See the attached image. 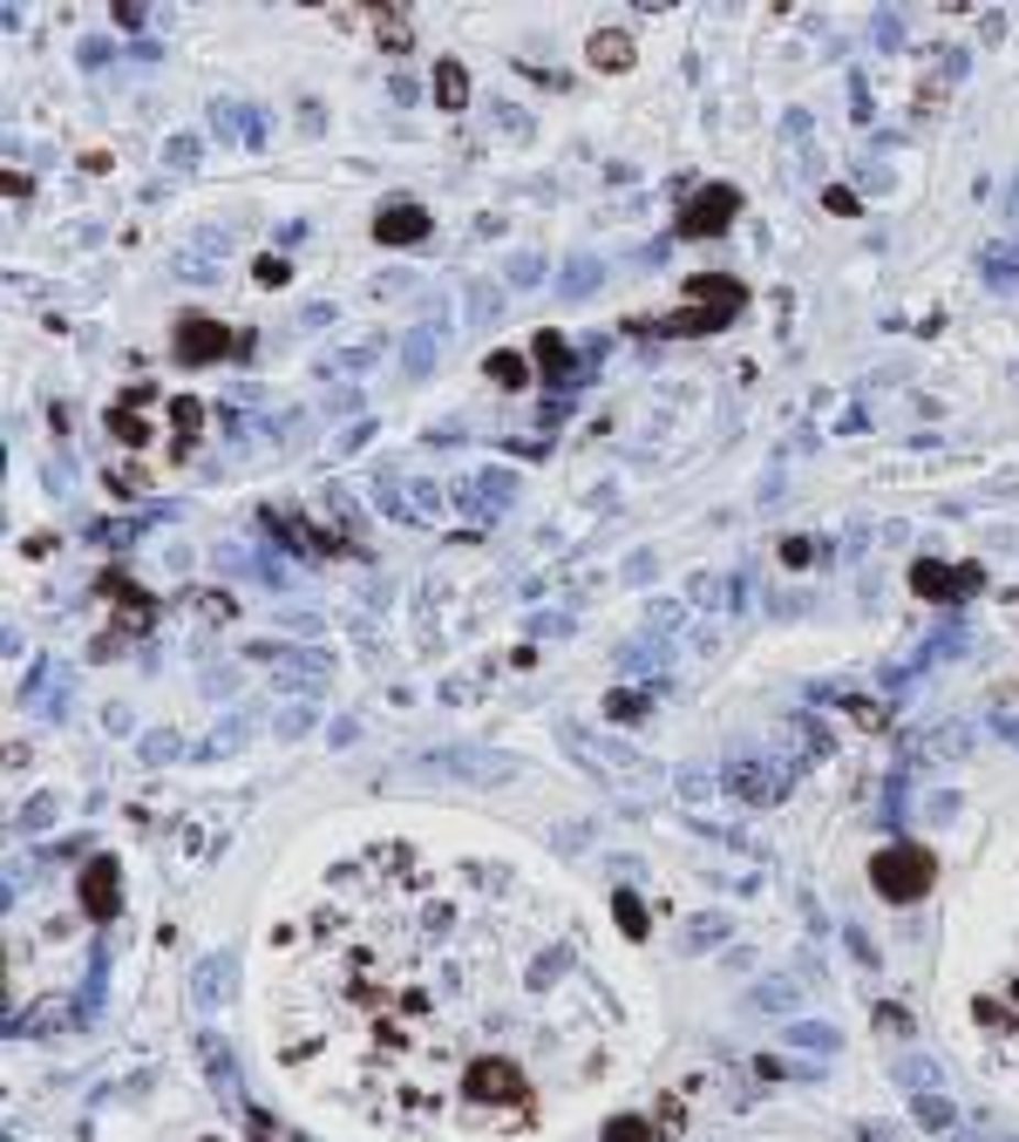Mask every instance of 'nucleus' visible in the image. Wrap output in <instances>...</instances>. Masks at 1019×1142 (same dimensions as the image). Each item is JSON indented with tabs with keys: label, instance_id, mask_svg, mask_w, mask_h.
<instances>
[{
	"label": "nucleus",
	"instance_id": "nucleus-18",
	"mask_svg": "<svg viewBox=\"0 0 1019 1142\" xmlns=\"http://www.w3.org/2000/svg\"><path fill=\"white\" fill-rule=\"evenodd\" d=\"M190 993H198V1007H224L231 1000V959H205L198 972H190Z\"/></svg>",
	"mask_w": 1019,
	"mask_h": 1142
},
{
	"label": "nucleus",
	"instance_id": "nucleus-5",
	"mask_svg": "<svg viewBox=\"0 0 1019 1142\" xmlns=\"http://www.w3.org/2000/svg\"><path fill=\"white\" fill-rule=\"evenodd\" d=\"M565 748H571V755H584V762H592V769H599L605 782H618V790H625V782H633V790L646 796L653 782H659L646 755H633V748H612V741H599L592 728H571V721H565Z\"/></svg>",
	"mask_w": 1019,
	"mask_h": 1142
},
{
	"label": "nucleus",
	"instance_id": "nucleus-22",
	"mask_svg": "<svg viewBox=\"0 0 1019 1142\" xmlns=\"http://www.w3.org/2000/svg\"><path fill=\"white\" fill-rule=\"evenodd\" d=\"M796 1000H802V987H789V979H761V987L748 993L755 1013H796Z\"/></svg>",
	"mask_w": 1019,
	"mask_h": 1142
},
{
	"label": "nucleus",
	"instance_id": "nucleus-42",
	"mask_svg": "<svg viewBox=\"0 0 1019 1142\" xmlns=\"http://www.w3.org/2000/svg\"><path fill=\"white\" fill-rule=\"evenodd\" d=\"M815 551H822V544H809V537H781V544H775V558L789 565V572H802V565L815 558Z\"/></svg>",
	"mask_w": 1019,
	"mask_h": 1142
},
{
	"label": "nucleus",
	"instance_id": "nucleus-12",
	"mask_svg": "<svg viewBox=\"0 0 1019 1142\" xmlns=\"http://www.w3.org/2000/svg\"><path fill=\"white\" fill-rule=\"evenodd\" d=\"M96 592H102V599H116V619H123L130 633H143V626L156 619V606H150V592H143V585L116 578V572H102V578H96Z\"/></svg>",
	"mask_w": 1019,
	"mask_h": 1142
},
{
	"label": "nucleus",
	"instance_id": "nucleus-15",
	"mask_svg": "<svg viewBox=\"0 0 1019 1142\" xmlns=\"http://www.w3.org/2000/svg\"><path fill=\"white\" fill-rule=\"evenodd\" d=\"M333 681V660L313 646V653H286L280 660V687H327Z\"/></svg>",
	"mask_w": 1019,
	"mask_h": 1142
},
{
	"label": "nucleus",
	"instance_id": "nucleus-43",
	"mask_svg": "<svg viewBox=\"0 0 1019 1142\" xmlns=\"http://www.w3.org/2000/svg\"><path fill=\"white\" fill-rule=\"evenodd\" d=\"M605 1142H653V1129H646L639 1116H612V1122H605Z\"/></svg>",
	"mask_w": 1019,
	"mask_h": 1142
},
{
	"label": "nucleus",
	"instance_id": "nucleus-27",
	"mask_svg": "<svg viewBox=\"0 0 1019 1142\" xmlns=\"http://www.w3.org/2000/svg\"><path fill=\"white\" fill-rule=\"evenodd\" d=\"M436 102H442V109H462V102H469V75H462V62H442V68H436Z\"/></svg>",
	"mask_w": 1019,
	"mask_h": 1142
},
{
	"label": "nucleus",
	"instance_id": "nucleus-16",
	"mask_svg": "<svg viewBox=\"0 0 1019 1142\" xmlns=\"http://www.w3.org/2000/svg\"><path fill=\"white\" fill-rule=\"evenodd\" d=\"M428 769H449V775H476V782H503L510 769V755H476V748H469V755H428Z\"/></svg>",
	"mask_w": 1019,
	"mask_h": 1142
},
{
	"label": "nucleus",
	"instance_id": "nucleus-32",
	"mask_svg": "<svg viewBox=\"0 0 1019 1142\" xmlns=\"http://www.w3.org/2000/svg\"><path fill=\"white\" fill-rule=\"evenodd\" d=\"M239 741H245V721H224L218 735H205V741H198V762H218V755H231V748H239Z\"/></svg>",
	"mask_w": 1019,
	"mask_h": 1142
},
{
	"label": "nucleus",
	"instance_id": "nucleus-59",
	"mask_svg": "<svg viewBox=\"0 0 1019 1142\" xmlns=\"http://www.w3.org/2000/svg\"><path fill=\"white\" fill-rule=\"evenodd\" d=\"M205 1142H218V1135H205Z\"/></svg>",
	"mask_w": 1019,
	"mask_h": 1142
},
{
	"label": "nucleus",
	"instance_id": "nucleus-3",
	"mask_svg": "<svg viewBox=\"0 0 1019 1142\" xmlns=\"http://www.w3.org/2000/svg\"><path fill=\"white\" fill-rule=\"evenodd\" d=\"M680 293L693 300L687 313H646V320H625V334H721L748 300V286L727 272H693V280H680Z\"/></svg>",
	"mask_w": 1019,
	"mask_h": 1142
},
{
	"label": "nucleus",
	"instance_id": "nucleus-48",
	"mask_svg": "<svg viewBox=\"0 0 1019 1142\" xmlns=\"http://www.w3.org/2000/svg\"><path fill=\"white\" fill-rule=\"evenodd\" d=\"M721 592H727V585H721L714 572H700V578H687V599H693V606H714Z\"/></svg>",
	"mask_w": 1019,
	"mask_h": 1142
},
{
	"label": "nucleus",
	"instance_id": "nucleus-38",
	"mask_svg": "<svg viewBox=\"0 0 1019 1142\" xmlns=\"http://www.w3.org/2000/svg\"><path fill=\"white\" fill-rule=\"evenodd\" d=\"M612 912H618V925H625V938H646V904H639L633 891H618V898H612Z\"/></svg>",
	"mask_w": 1019,
	"mask_h": 1142
},
{
	"label": "nucleus",
	"instance_id": "nucleus-2",
	"mask_svg": "<svg viewBox=\"0 0 1019 1142\" xmlns=\"http://www.w3.org/2000/svg\"><path fill=\"white\" fill-rule=\"evenodd\" d=\"M972 1027L986 1041V1061L1019 1081V898H1012V932H1006V966L993 972V987L972 993Z\"/></svg>",
	"mask_w": 1019,
	"mask_h": 1142
},
{
	"label": "nucleus",
	"instance_id": "nucleus-20",
	"mask_svg": "<svg viewBox=\"0 0 1019 1142\" xmlns=\"http://www.w3.org/2000/svg\"><path fill=\"white\" fill-rule=\"evenodd\" d=\"M952 585H958V572H945L938 558H918L911 565V592L918 599H952Z\"/></svg>",
	"mask_w": 1019,
	"mask_h": 1142
},
{
	"label": "nucleus",
	"instance_id": "nucleus-37",
	"mask_svg": "<svg viewBox=\"0 0 1019 1142\" xmlns=\"http://www.w3.org/2000/svg\"><path fill=\"white\" fill-rule=\"evenodd\" d=\"M177 748H184V741H177V735H171V728H156V735H143V748H136V755H143V762H150V769H164V762H171V755H177Z\"/></svg>",
	"mask_w": 1019,
	"mask_h": 1142
},
{
	"label": "nucleus",
	"instance_id": "nucleus-57",
	"mask_svg": "<svg viewBox=\"0 0 1019 1142\" xmlns=\"http://www.w3.org/2000/svg\"><path fill=\"white\" fill-rule=\"evenodd\" d=\"M1006 225H1019V177L1006 184Z\"/></svg>",
	"mask_w": 1019,
	"mask_h": 1142
},
{
	"label": "nucleus",
	"instance_id": "nucleus-6",
	"mask_svg": "<svg viewBox=\"0 0 1019 1142\" xmlns=\"http://www.w3.org/2000/svg\"><path fill=\"white\" fill-rule=\"evenodd\" d=\"M171 354H177L184 368H205V361H224V354H252V334H231V327L205 320V313H184Z\"/></svg>",
	"mask_w": 1019,
	"mask_h": 1142
},
{
	"label": "nucleus",
	"instance_id": "nucleus-23",
	"mask_svg": "<svg viewBox=\"0 0 1019 1142\" xmlns=\"http://www.w3.org/2000/svg\"><path fill=\"white\" fill-rule=\"evenodd\" d=\"M68 1020H83V1007H75V1000H42V1007L28 1013V1034H62Z\"/></svg>",
	"mask_w": 1019,
	"mask_h": 1142
},
{
	"label": "nucleus",
	"instance_id": "nucleus-34",
	"mask_svg": "<svg viewBox=\"0 0 1019 1142\" xmlns=\"http://www.w3.org/2000/svg\"><path fill=\"white\" fill-rule=\"evenodd\" d=\"M605 715H612L618 728H633V721H646V694H625V687H618V694H605Z\"/></svg>",
	"mask_w": 1019,
	"mask_h": 1142
},
{
	"label": "nucleus",
	"instance_id": "nucleus-46",
	"mask_svg": "<svg viewBox=\"0 0 1019 1142\" xmlns=\"http://www.w3.org/2000/svg\"><path fill=\"white\" fill-rule=\"evenodd\" d=\"M456 503L469 510V518H496V503L483 497V483H456Z\"/></svg>",
	"mask_w": 1019,
	"mask_h": 1142
},
{
	"label": "nucleus",
	"instance_id": "nucleus-44",
	"mask_svg": "<svg viewBox=\"0 0 1019 1142\" xmlns=\"http://www.w3.org/2000/svg\"><path fill=\"white\" fill-rule=\"evenodd\" d=\"M897 1081H905V1088H931L938 1068H931V1061H918V1054H905V1061H897Z\"/></svg>",
	"mask_w": 1019,
	"mask_h": 1142
},
{
	"label": "nucleus",
	"instance_id": "nucleus-47",
	"mask_svg": "<svg viewBox=\"0 0 1019 1142\" xmlns=\"http://www.w3.org/2000/svg\"><path fill=\"white\" fill-rule=\"evenodd\" d=\"M55 809H62L55 796H34V803L21 809V830H48V823H55Z\"/></svg>",
	"mask_w": 1019,
	"mask_h": 1142
},
{
	"label": "nucleus",
	"instance_id": "nucleus-49",
	"mask_svg": "<svg viewBox=\"0 0 1019 1142\" xmlns=\"http://www.w3.org/2000/svg\"><path fill=\"white\" fill-rule=\"evenodd\" d=\"M164 164H171V171L198 164V137H171V143H164Z\"/></svg>",
	"mask_w": 1019,
	"mask_h": 1142
},
{
	"label": "nucleus",
	"instance_id": "nucleus-30",
	"mask_svg": "<svg viewBox=\"0 0 1019 1142\" xmlns=\"http://www.w3.org/2000/svg\"><path fill=\"white\" fill-rule=\"evenodd\" d=\"M1012 272H1019V239H999V246H986V280H993V286H1006Z\"/></svg>",
	"mask_w": 1019,
	"mask_h": 1142
},
{
	"label": "nucleus",
	"instance_id": "nucleus-8",
	"mask_svg": "<svg viewBox=\"0 0 1019 1142\" xmlns=\"http://www.w3.org/2000/svg\"><path fill=\"white\" fill-rule=\"evenodd\" d=\"M734 211H741L734 184H700L687 198V211H680V239H721V231L734 225Z\"/></svg>",
	"mask_w": 1019,
	"mask_h": 1142
},
{
	"label": "nucleus",
	"instance_id": "nucleus-19",
	"mask_svg": "<svg viewBox=\"0 0 1019 1142\" xmlns=\"http://www.w3.org/2000/svg\"><path fill=\"white\" fill-rule=\"evenodd\" d=\"M211 116H218V137H231V143H259L265 137V123H259L252 102H218Z\"/></svg>",
	"mask_w": 1019,
	"mask_h": 1142
},
{
	"label": "nucleus",
	"instance_id": "nucleus-28",
	"mask_svg": "<svg viewBox=\"0 0 1019 1142\" xmlns=\"http://www.w3.org/2000/svg\"><path fill=\"white\" fill-rule=\"evenodd\" d=\"M558 286H565V300H584V293H599V259H571Z\"/></svg>",
	"mask_w": 1019,
	"mask_h": 1142
},
{
	"label": "nucleus",
	"instance_id": "nucleus-54",
	"mask_svg": "<svg viewBox=\"0 0 1019 1142\" xmlns=\"http://www.w3.org/2000/svg\"><path fill=\"white\" fill-rule=\"evenodd\" d=\"M150 8H136V0H116V28H143Z\"/></svg>",
	"mask_w": 1019,
	"mask_h": 1142
},
{
	"label": "nucleus",
	"instance_id": "nucleus-33",
	"mask_svg": "<svg viewBox=\"0 0 1019 1142\" xmlns=\"http://www.w3.org/2000/svg\"><path fill=\"white\" fill-rule=\"evenodd\" d=\"M239 1122H245V1135H252V1142H299L293 1129H280L265 1109H239Z\"/></svg>",
	"mask_w": 1019,
	"mask_h": 1142
},
{
	"label": "nucleus",
	"instance_id": "nucleus-56",
	"mask_svg": "<svg viewBox=\"0 0 1019 1142\" xmlns=\"http://www.w3.org/2000/svg\"><path fill=\"white\" fill-rule=\"evenodd\" d=\"M259 286H286V259H259Z\"/></svg>",
	"mask_w": 1019,
	"mask_h": 1142
},
{
	"label": "nucleus",
	"instance_id": "nucleus-31",
	"mask_svg": "<svg viewBox=\"0 0 1019 1142\" xmlns=\"http://www.w3.org/2000/svg\"><path fill=\"white\" fill-rule=\"evenodd\" d=\"M918 748H924V755H938V762H952V755H965V748H972V735H965V728H938V735H924Z\"/></svg>",
	"mask_w": 1019,
	"mask_h": 1142
},
{
	"label": "nucleus",
	"instance_id": "nucleus-53",
	"mask_svg": "<svg viewBox=\"0 0 1019 1142\" xmlns=\"http://www.w3.org/2000/svg\"><path fill=\"white\" fill-rule=\"evenodd\" d=\"M659 1129H687V1109H680V1095H666V1101H659Z\"/></svg>",
	"mask_w": 1019,
	"mask_h": 1142
},
{
	"label": "nucleus",
	"instance_id": "nucleus-41",
	"mask_svg": "<svg viewBox=\"0 0 1019 1142\" xmlns=\"http://www.w3.org/2000/svg\"><path fill=\"white\" fill-rule=\"evenodd\" d=\"M877 1034H897V1041H911L918 1034V1020L905 1007H877Z\"/></svg>",
	"mask_w": 1019,
	"mask_h": 1142
},
{
	"label": "nucleus",
	"instance_id": "nucleus-52",
	"mask_svg": "<svg viewBox=\"0 0 1019 1142\" xmlns=\"http://www.w3.org/2000/svg\"><path fill=\"white\" fill-rule=\"evenodd\" d=\"M530 633H537V640H551V633H571V619H565V612H530Z\"/></svg>",
	"mask_w": 1019,
	"mask_h": 1142
},
{
	"label": "nucleus",
	"instance_id": "nucleus-10",
	"mask_svg": "<svg viewBox=\"0 0 1019 1142\" xmlns=\"http://www.w3.org/2000/svg\"><path fill=\"white\" fill-rule=\"evenodd\" d=\"M721 782H727L741 803H781V796H789V769H775V762H741Z\"/></svg>",
	"mask_w": 1019,
	"mask_h": 1142
},
{
	"label": "nucleus",
	"instance_id": "nucleus-50",
	"mask_svg": "<svg viewBox=\"0 0 1019 1142\" xmlns=\"http://www.w3.org/2000/svg\"><path fill=\"white\" fill-rule=\"evenodd\" d=\"M537 272H544V259L537 252H517V259H510V286H537Z\"/></svg>",
	"mask_w": 1019,
	"mask_h": 1142
},
{
	"label": "nucleus",
	"instance_id": "nucleus-26",
	"mask_svg": "<svg viewBox=\"0 0 1019 1142\" xmlns=\"http://www.w3.org/2000/svg\"><path fill=\"white\" fill-rule=\"evenodd\" d=\"M402 518H415V524H436V518H442V490H436V483H408Z\"/></svg>",
	"mask_w": 1019,
	"mask_h": 1142
},
{
	"label": "nucleus",
	"instance_id": "nucleus-9",
	"mask_svg": "<svg viewBox=\"0 0 1019 1142\" xmlns=\"http://www.w3.org/2000/svg\"><path fill=\"white\" fill-rule=\"evenodd\" d=\"M83 912L96 925H109L116 912H123V871H116V857H89L83 863Z\"/></svg>",
	"mask_w": 1019,
	"mask_h": 1142
},
{
	"label": "nucleus",
	"instance_id": "nucleus-24",
	"mask_svg": "<svg viewBox=\"0 0 1019 1142\" xmlns=\"http://www.w3.org/2000/svg\"><path fill=\"white\" fill-rule=\"evenodd\" d=\"M462 313H469V327H490V320H496V313H503V293L476 280V286H469V293H462Z\"/></svg>",
	"mask_w": 1019,
	"mask_h": 1142
},
{
	"label": "nucleus",
	"instance_id": "nucleus-11",
	"mask_svg": "<svg viewBox=\"0 0 1019 1142\" xmlns=\"http://www.w3.org/2000/svg\"><path fill=\"white\" fill-rule=\"evenodd\" d=\"M374 239H381V246H421V239H428V211H421V205H408V198L381 205V218H374Z\"/></svg>",
	"mask_w": 1019,
	"mask_h": 1142
},
{
	"label": "nucleus",
	"instance_id": "nucleus-17",
	"mask_svg": "<svg viewBox=\"0 0 1019 1142\" xmlns=\"http://www.w3.org/2000/svg\"><path fill=\"white\" fill-rule=\"evenodd\" d=\"M530 361L544 368V381H551V388H571V347H565V334H537L530 340Z\"/></svg>",
	"mask_w": 1019,
	"mask_h": 1142
},
{
	"label": "nucleus",
	"instance_id": "nucleus-45",
	"mask_svg": "<svg viewBox=\"0 0 1019 1142\" xmlns=\"http://www.w3.org/2000/svg\"><path fill=\"white\" fill-rule=\"evenodd\" d=\"M190 606H198V619H211V626H224L231 612H239V606H231V592H198Z\"/></svg>",
	"mask_w": 1019,
	"mask_h": 1142
},
{
	"label": "nucleus",
	"instance_id": "nucleus-29",
	"mask_svg": "<svg viewBox=\"0 0 1019 1142\" xmlns=\"http://www.w3.org/2000/svg\"><path fill=\"white\" fill-rule=\"evenodd\" d=\"M843 707H850V721H856V728H864V735H884V728H890V715H884V700H870V694H850Z\"/></svg>",
	"mask_w": 1019,
	"mask_h": 1142
},
{
	"label": "nucleus",
	"instance_id": "nucleus-14",
	"mask_svg": "<svg viewBox=\"0 0 1019 1142\" xmlns=\"http://www.w3.org/2000/svg\"><path fill=\"white\" fill-rule=\"evenodd\" d=\"M584 62H592V68H605V75L633 68V34H625V28H599L592 42H584Z\"/></svg>",
	"mask_w": 1019,
	"mask_h": 1142
},
{
	"label": "nucleus",
	"instance_id": "nucleus-7",
	"mask_svg": "<svg viewBox=\"0 0 1019 1142\" xmlns=\"http://www.w3.org/2000/svg\"><path fill=\"white\" fill-rule=\"evenodd\" d=\"M156 409H171V402H164V388L136 381V388H123V395H116V409H109L102 422H109V436H116V443L143 449V443H164V436H156Z\"/></svg>",
	"mask_w": 1019,
	"mask_h": 1142
},
{
	"label": "nucleus",
	"instance_id": "nucleus-36",
	"mask_svg": "<svg viewBox=\"0 0 1019 1142\" xmlns=\"http://www.w3.org/2000/svg\"><path fill=\"white\" fill-rule=\"evenodd\" d=\"M721 932H727V918H714V912H708V918H693V925H687V938H680V945H687V953H708V945H721Z\"/></svg>",
	"mask_w": 1019,
	"mask_h": 1142
},
{
	"label": "nucleus",
	"instance_id": "nucleus-4",
	"mask_svg": "<svg viewBox=\"0 0 1019 1142\" xmlns=\"http://www.w3.org/2000/svg\"><path fill=\"white\" fill-rule=\"evenodd\" d=\"M931 878H938V857H931L924 844H897V850H877V857H870V884H877V898H890V904H918V898L931 891Z\"/></svg>",
	"mask_w": 1019,
	"mask_h": 1142
},
{
	"label": "nucleus",
	"instance_id": "nucleus-35",
	"mask_svg": "<svg viewBox=\"0 0 1019 1142\" xmlns=\"http://www.w3.org/2000/svg\"><path fill=\"white\" fill-rule=\"evenodd\" d=\"M428 361H436V327H421V334L402 347V368H408V374H428Z\"/></svg>",
	"mask_w": 1019,
	"mask_h": 1142
},
{
	"label": "nucleus",
	"instance_id": "nucleus-39",
	"mask_svg": "<svg viewBox=\"0 0 1019 1142\" xmlns=\"http://www.w3.org/2000/svg\"><path fill=\"white\" fill-rule=\"evenodd\" d=\"M911 1109H918V1122H924V1129H938V1135L952 1129V1101H945V1095H918Z\"/></svg>",
	"mask_w": 1019,
	"mask_h": 1142
},
{
	"label": "nucleus",
	"instance_id": "nucleus-25",
	"mask_svg": "<svg viewBox=\"0 0 1019 1142\" xmlns=\"http://www.w3.org/2000/svg\"><path fill=\"white\" fill-rule=\"evenodd\" d=\"M483 374H490L496 388H530V361H524V354H490Z\"/></svg>",
	"mask_w": 1019,
	"mask_h": 1142
},
{
	"label": "nucleus",
	"instance_id": "nucleus-51",
	"mask_svg": "<svg viewBox=\"0 0 1019 1142\" xmlns=\"http://www.w3.org/2000/svg\"><path fill=\"white\" fill-rule=\"evenodd\" d=\"M280 735H286V741L313 735V707H286V715H280Z\"/></svg>",
	"mask_w": 1019,
	"mask_h": 1142
},
{
	"label": "nucleus",
	"instance_id": "nucleus-58",
	"mask_svg": "<svg viewBox=\"0 0 1019 1142\" xmlns=\"http://www.w3.org/2000/svg\"><path fill=\"white\" fill-rule=\"evenodd\" d=\"M999 735H1006V741H1019V721H1006V715H999Z\"/></svg>",
	"mask_w": 1019,
	"mask_h": 1142
},
{
	"label": "nucleus",
	"instance_id": "nucleus-21",
	"mask_svg": "<svg viewBox=\"0 0 1019 1142\" xmlns=\"http://www.w3.org/2000/svg\"><path fill=\"white\" fill-rule=\"evenodd\" d=\"M368 21L381 28V48H387V55H408V48H415V28H408L395 8H368Z\"/></svg>",
	"mask_w": 1019,
	"mask_h": 1142
},
{
	"label": "nucleus",
	"instance_id": "nucleus-40",
	"mask_svg": "<svg viewBox=\"0 0 1019 1142\" xmlns=\"http://www.w3.org/2000/svg\"><path fill=\"white\" fill-rule=\"evenodd\" d=\"M789 1041L809 1047V1054H830V1047H836V1027H815V1020H802V1027H789Z\"/></svg>",
	"mask_w": 1019,
	"mask_h": 1142
},
{
	"label": "nucleus",
	"instance_id": "nucleus-1",
	"mask_svg": "<svg viewBox=\"0 0 1019 1142\" xmlns=\"http://www.w3.org/2000/svg\"><path fill=\"white\" fill-rule=\"evenodd\" d=\"M592 987L578 918L558 925L517 871L374 844L306 904L272 1047L320 1101L395 1135H517L544 1116V1068L592 1047Z\"/></svg>",
	"mask_w": 1019,
	"mask_h": 1142
},
{
	"label": "nucleus",
	"instance_id": "nucleus-13",
	"mask_svg": "<svg viewBox=\"0 0 1019 1142\" xmlns=\"http://www.w3.org/2000/svg\"><path fill=\"white\" fill-rule=\"evenodd\" d=\"M198 1061H205L211 1088L231 1101V1109H245V1101H239V1075H231V1047H224V1034H198Z\"/></svg>",
	"mask_w": 1019,
	"mask_h": 1142
},
{
	"label": "nucleus",
	"instance_id": "nucleus-55",
	"mask_svg": "<svg viewBox=\"0 0 1019 1142\" xmlns=\"http://www.w3.org/2000/svg\"><path fill=\"white\" fill-rule=\"evenodd\" d=\"M822 205H830V211H843V218H850V211H856V191H843V184H830V191H822Z\"/></svg>",
	"mask_w": 1019,
	"mask_h": 1142
}]
</instances>
